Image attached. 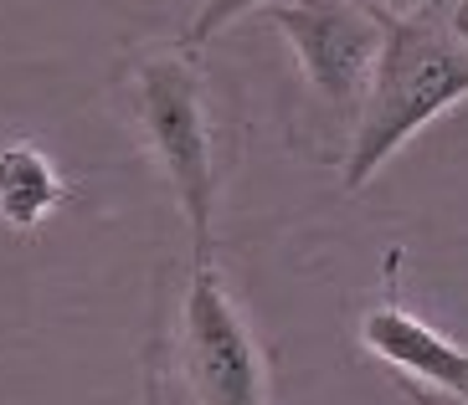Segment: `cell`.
I'll return each mask as SVG.
<instances>
[{
  "instance_id": "1",
  "label": "cell",
  "mask_w": 468,
  "mask_h": 405,
  "mask_svg": "<svg viewBox=\"0 0 468 405\" xmlns=\"http://www.w3.org/2000/svg\"><path fill=\"white\" fill-rule=\"evenodd\" d=\"M468 98V47L442 31L438 16L391 21L371 98L345 154V190H360L397 160L432 119Z\"/></svg>"
},
{
  "instance_id": "2",
  "label": "cell",
  "mask_w": 468,
  "mask_h": 405,
  "mask_svg": "<svg viewBox=\"0 0 468 405\" xmlns=\"http://www.w3.org/2000/svg\"><path fill=\"white\" fill-rule=\"evenodd\" d=\"M134 119L144 144L160 160L180 216L191 226L196 262H211V216H217V154H211V119L201 98V72L191 52H150L129 72Z\"/></svg>"
},
{
  "instance_id": "3",
  "label": "cell",
  "mask_w": 468,
  "mask_h": 405,
  "mask_svg": "<svg viewBox=\"0 0 468 405\" xmlns=\"http://www.w3.org/2000/svg\"><path fill=\"white\" fill-rule=\"evenodd\" d=\"M262 21H273L283 31V41L293 47L303 68V82L330 109L360 119L376 68H381L391 21H381L360 0H268Z\"/></svg>"
},
{
  "instance_id": "4",
  "label": "cell",
  "mask_w": 468,
  "mask_h": 405,
  "mask_svg": "<svg viewBox=\"0 0 468 405\" xmlns=\"http://www.w3.org/2000/svg\"><path fill=\"white\" fill-rule=\"evenodd\" d=\"M180 359L196 405H268V354L217 262H196L180 303Z\"/></svg>"
},
{
  "instance_id": "5",
  "label": "cell",
  "mask_w": 468,
  "mask_h": 405,
  "mask_svg": "<svg viewBox=\"0 0 468 405\" xmlns=\"http://www.w3.org/2000/svg\"><path fill=\"white\" fill-rule=\"evenodd\" d=\"M360 344L376 365L412 385L422 405H468V349L432 328L422 313H412L401 297H386L360 318Z\"/></svg>"
},
{
  "instance_id": "6",
  "label": "cell",
  "mask_w": 468,
  "mask_h": 405,
  "mask_svg": "<svg viewBox=\"0 0 468 405\" xmlns=\"http://www.w3.org/2000/svg\"><path fill=\"white\" fill-rule=\"evenodd\" d=\"M68 201V185L57 175V164L47 149L16 139L0 149V221L11 231H37L57 205Z\"/></svg>"
},
{
  "instance_id": "7",
  "label": "cell",
  "mask_w": 468,
  "mask_h": 405,
  "mask_svg": "<svg viewBox=\"0 0 468 405\" xmlns=\"http://www.w3.org/2000/svg\"><path fill=\"white\" fill-rule=\"evenodd\" d=\"M262 5H268V0H201V11H196L191 26H186V52H201L211 36H221L232 21H242L248 11H262Z\"/></svg>"
},
{
  "instance_id": "8",
  "label": "cell",
  "mask_w": 468,
  "mask_h": 405,
  "mask_svg": "<svg viewBox=\"0 0 468 405\" xmlns=\"http://www.w3.org/2000/svg\"><path fill=\"white\" fill-rule=\"evenodd\" d=\"M360 5H371L381 21H417V16H432L438 0H360Z\"/></svg>"
},
{
  "instance_id": "9",
  "label": "cell",
  "mask_w": 468,
  "mask_h": 405,
  "mask_svg": "<svg viewBox=\"0 0 468 405\" xmlns=\"http://www.w3.org/2000/svg\"><path fill=\"white\" fill-rule=\"evenodd\" d=\"M442 31L453 41H463L468 47V0H448V16H442Z\"/></svg>"
},
{
  "instance_id": "10",
  "label": "cell",
  "mask_w": 468,
  "mask_h": 405,
  "mask_svg": "<svg viewBox=\"0 0 468 405\" xmlns=\"http://www.w3.org/2000/svg\"><path fill=\"white\" fill-rule=\"evenodd\" d=\"M144 405H165V379H160V365H154V349H150V365H144Z\"/></svg>"
}]
</instances>
